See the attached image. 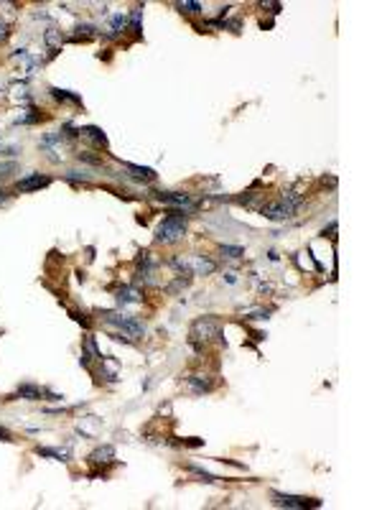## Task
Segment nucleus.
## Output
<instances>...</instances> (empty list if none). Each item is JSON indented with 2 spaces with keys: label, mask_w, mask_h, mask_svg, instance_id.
<instances>
[{
  "label": "nucleus",
  "mask_w": 382,
  "mask_h": 510,
  "mask_svg": "<svg viewBox=\"0 0 382 510\" xmlns=\"http://www.w3.org/2000/svg\"><path fill=\"white\" fill-rule=\"evenodd\" d=\"M125 168L135 176V179H143V181H153L155 179V171L148 166H133V163H125Z\"/></svg>",
  "instance_id": "11"
},
{
  "label": "nucleus",
  "mask_w": 382,
  "mask_h": 510,
  "mask_svg": "<svg viewBox=\"0 0 382 510\" xmlns=\"http://www.w3.org/2000/svg\"><path fill=\"white\" fill-rule=\"evenodd\" d=\"M105 322L112 324V326H117V329H122L133 339H140L145 334V326L140 322H135L133 316H125V314H105Z\"/></svg>",
  "instance_id": "2"
},
{
  "label": "nucleus",
  "mask_w": 382,
  "mask_h": 510,
  "mask_svg": "<svg viewBox=\"0 0 382 510\" xmlns=\"http://www.w3.org/2000/svg\"><path fill=\"white\" fill-rule=\"evenodd\" d=\"M117 301H120V304H135V301H140V293H138L135 288H120Z\"/></svg>",
  "instance_id": "14"
},
{
  "label": "nucleus",
  "mask_w": 382,
  "mask_h": 510,
  "mask_svg": "<svg viewBox=\"0 0 382 510\" xmlns=\"http://www.w3.org/2000/svg\"><path fill=\"white\" fill-rule=\"evenodd\" d=\"M217 334H219V322L211 319V316H201V319H196L194 324H191V337L201 339V342L217 337Z\"/></svg>",
  "instance_id": "3"
},
{
  "label": "nucleus",
  "mask_w": 382,
  "mask_h": 510,
  "mask_svg": "<svg viewBox=\"0 0 382 510\" xmlns=\"http://www.w3.org/2000/svg\"><path fill=\"white\" fill-rule=\"evenodd\" d=\"M122 28H125V18H122V16H115V20H112V33H120Z\"/></svg>",
  "instance_id": "20"
},
{
  "label": "nucleus",
  "mask_w": 382,
  "mask_h": 510,
  "mask_svg": "<svg viewBox=\"0 0 382 510\" xmlns=\"http://www.w3.org/2000/svg\"><path fill=\"white\" fill-rule=\"evenodd\" d=\"M296 209H298V207H293L290 202L280 199V202H273V204H265L260 212L265 214L267 220H290V217L296 214Z\"/></svg>",
  "instance_id": "4"
},
{
  "label": "nucleus",
  "mask_w": 382,
  "mask_h": 510,
  "mask_svg": "<svg viewBox=\"0 0 382 510\" xmlns=\"http://www.w3.org/2000/svg\"><path fill=\"white\" fill-rule=\"evenodd\" d=\"M186 232V217L181 212H171L168 217L158 224V230H155V237H158V243H176L181 240Z\"/></svg>",
  "instance_id": "1"
},
{
  "label": "nucleus",
  "mask_w": 382,
  "mask_h": 510,
  "mask_svg": "<svg viewBox=\"0 0 382 510\" xmlns=\"http://www.w3.org/2000/svg\"><path fill=\"white\" fill-rule=\"evenodd\" d=\"M263 8H267L270 13H280V3H263Z\"/></svg>",
  "instance_id": "22"
},
{
  "label": "nucleus",
  "mask_w": 382,
  "mask_h": 510,
  "mask_svg": "<svg viewBox=\"0 0 382 510\" xmlns=\"http://www.w3.org/2000/svg\"><path fill=\"white\" fill-rule=\"evenodd\" d=\"M112 457H115V449H112L110 444H105V447H97L92 454H89V462H92V464H105V462H112Z\"/></svg>",
  "instance_id": "8"
},
{
  "label": "nucleus",
  "mask_w": 382,
  "mask_h": 510,
  "mask_svg": "<svg viewBox=\"0 0 382 510\" xmlns=\"http://www.w3.org/2000/svg\"><path fill=\"white\" fill-rule=\"evenodd\" d=\"M43 39H46V43L51 46V51H56V49L61 46V36L56 31H46V33H43Z\"/></svg>",
  "instance_id": "16"
},
{
  "label": "nucleus",
  "mask_w": 382,
  "mask_h": 510,
  "mask_svg": "<svg viewBox=\"0 0 382 510\" xmlns=\"http://www.w3.org/2000/svg\"><path fill=\"white\" fill-rule=\"evenodd\" d=\"M178 10L181 13H201V5L199 3H178Z\"/></svg>",
  "instance_id": "19"
},
{
  "label": "nucleus",
  "mask_w": 382,
  "mask_h": 510,
  "mask_svg": "<svg viewBox=\"0 0 382 510\" xmlns=\"http://www.w3.org/2000/svg\"><path fill=\"white\" fill-rule=\"evenodd\" d=\"M41 395H43V388H38V385H20L18 388V398H26V401H41Z\"/></svg>",
  "instance_id": "10"
},
{
  "label": "nucleus",
  "mask_w": 382,
  "mask_h": 510,
  "mask_svg": "<svg viewBox=\"0 0 382 510\" xmlns=\"http://www.w3.org/2000/svg\"><path fill=\"white\" fill-rule=\"evenodd\" d=\"M79 135H82V138H87V141H92V143H97L99 148H107V138H105V133L99 130V128H82Z\"/></svg>",
  "instance_id": "9"
},
{
  "label": "nucleus",
  "mask_w": 382,
  "mask_h": 510,
  "mask_svg": "<svg viewBox=\"0 0 382 510\" xmlns=\"http://www.w3.org/2000/svg\"><path fill=\"white\" fill-rule=\"evenodd\" d=\"M219 253H222L224 258H240V255H242V247H237V245H222Z\"/></svg>",
  "instance_id": "17"
},
{
  "label": "nucleus",
  "mask_w": 382,
  "mask_h": 510,
  "mask_svg": "<svg viewBox=\"0 0 382 510\" xmlns=\"http://www.w3.org/2000/svg\"><path fill=\"white\" fill-rule=\"evenodd\" d=\"M0 441H10V431L3 428V426H0Z\"/></svg>",
  "instance_id": "23"
},
{
  "label": "nucleus",
  "mask_w": 382,
  "mask_h": 510,
  "mask_svg": "<svg viewBox=\"0 0 382 510\" xmlns=\"http://www.w3.org/2000/svg\"><path fill=\"white\" fill-rule=\"evenodd\" d=\"M5 36H8V26H5V23H0V41H3Z\"/></svg>",
  "instance_id": "24"
},
{
  "label": "nucleus",
  "mask_w": 382,
  "mask_h": 510,
  "mask_svg": "<svg viewBox=\"0 0 382 510\" xmlns=\"http://www.w3.org/2000/svg\"><path fill=\"white\" fill-rule=\"evenodd\" d=\"M49 184H51V179H49V176L31 174V176H26V179H20L18 184H16V189H18V191H36V189L49 186Z\"/></svg>",
  "instance_id": "6"
},
{
  "label": "nucleus",
  "mask_w": 382,
  "mask_h": 510,
  "mask_svg": "<svg viewBox=\"0 0 382 510\" xmlns=\"http://www.w3.org/2000/svg\"><path fill=\"white\" fill-rule=\"evenodd\" d=\"M273 497H275V505H283V508H319L321 505L319 500H306V497H296V495L273 492Z\"/></svg>",
  "instance_id": "5"
},
{
  "label": "nucleus",
  "mask_w": 382,
  "mask_h": 510,
  "mask_svg": "<svg viewBox=\"0 0 382 510\" xmlns=\"http://www.w3.org/2000/svg\"><path fill=\"white\" fill-rule=\"evenodd\" d=\"M36 454H41V457H51V459H61V462L69 459V454H66L64 449H46V447H38Z\"/></svg>",
  "instance_id": "13"
},
{
  "label": "nucleus",
  "mask_w": 382,
  "mask_h": 510,
  "mask_svg": "<svg viewBox=\"0 0 382 510\" xmlns=\"http://www.w3.org/2000/svg\"><path fill=\"white\" fill-rule=\"evenodd\" d=\"M16 168V163H3L0 166V176H8V171H13Z\"/></svg>",
  "instance_id": "21"
},
{
  "label": "nucleus",
  "mask_w": 382,
  "mask_h": 510,
  "mask_svg": "<svg viewBox=\"0 0 382 510\" xmlns=\"http://www.w3.org/2000/svg\"><path fill=\"white\" fill-rule=\"evenodd\" d=\"M189 388L194 390V393H204V390L211 388V383H209L204 375H191V378H189Z\"/></svg>",
  "instance_id": "12"
},
{
  "label": "nucleus",
  "mask_w": 382,
  "mask_h": 510,
  "mask_svg": "<svg viewBox=\"0 0 382 510\" xmlns=\"http://www.w3.org/2000/svg\"><path fill=\"white\" fill-rule=\"evenodd\" d=\"M158 199L166 202V204H173V207H181V209H184V207H186V209L194 207V202H191L189 194H176V191H161Z\"/></svg>",
  "instance_id": "7"
},
{
  "label": "nucleus",
  "mask_w": 382,
  "mask_h": 510,
  "mask_svg": "<svg viewBox=\"0 0 382 510\" xmlns=\"http://www.w3.org/2000/svg\"><path fill=\"white\" fill-rule=\"evenodd\" d=\"M140 18H143V8H135L130 13V26H133V31H135V33H140Z\"/></svg>",
  "instance_id": "18"
},
{
  "label": "nucleus",
  "mask_w": 382,
  "mask_h": 510,
  "mask_svg": "<svg viewBox=\"0 0 382 510\" xmlns=\"http://www.w3.org/2000/svg\"><path fill=\"white\" fill-rule=\"evenodd\" d=\"M49 92H51L56 100H61V102H74V105H79V97L72 95V92H66V89H56V87H51Z\"/></svg>",
  "instance_id": "15"
}]
</instances>
